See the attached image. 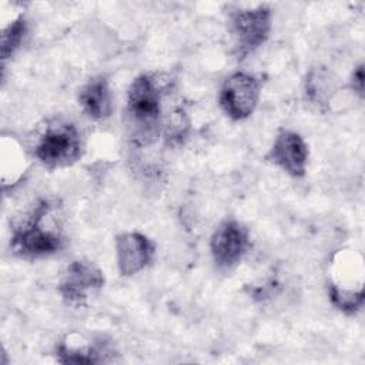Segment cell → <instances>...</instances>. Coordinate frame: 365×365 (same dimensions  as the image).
<instances>
[{
    "mask_svg": "<svg viewBox=\"0 0 365 365\" xmlns=\"http://www.w3.org/2000/svg\"><path fill=\"white\" fill-rule=\"evenodd\" d=\"M163 90L160 81L150 74L138 76L128 88L124 115L130 137L140 145L150 144L163 131Z\"/></svg>",
    "mask_w": 365,
    "mask_h": 365,
    "instance_id": "1",
    "label": "cell"
},
{
    "mask_svg": "<svg viewBox=\"0 0 365 365\" xmlns=\"http://www.w3.org/2000/svg\"><path fill=\"white\" fill-rule=\"evenodd\" d=\"M53 204L47 200H41L33 210L29 220L19 225L11 238L13 251L23 258H40L58 252L64 240L61 234L54 228H44L43 218L48 212Z\"/></svg>",
    "mask_w": 365,
    "mask_h": 365,
    "instance_id": "2",
    "label": "cell"
},
{
    "mask_svg": "<svg viewBox=\"0 0 365 365\" xmlns=\"http://www.w3.org/2000/svg\"><path fill=\"white\" fill-rule=\"evenodd\" d=\"M80 133L74 124L56 121L37 140L34 155L47 168H61L76 163L83 151Z\"/></svg>",
    "mask_w": 365,
    "mask_h": 365,
    "instance_id": "3",
    "label": "cell"
},
{
    "mask_svg": "<svg viewBox=\"0 0 365 365\" xmlns=\"http://www.w3.org/2000/svg\"><path fill=\"white\" fill-rule=\"evenodd\" d=\"M271 30V9L259 4L251 9H240L231 14V31L240 58L257 50L265 43Z\"/></svg>",
    "mask_w": 365,
    "mask_h": 365,
    "instance_id": "4",
    "label": "cell"
},
{
    "mask_svg": "<svg viewBox=\"0 0 365 365\" xmlns=\"http://www.w3.org/2000/svg\"><path fill=\"white\" fill-rule=\"evenodd\" d=\"M259 98V81L248 73H234L222 84L220 104L232 120L248 118Z\"/></svg>",
    "mask_w": 365,
    "mask_h": 365,
    "instance_id": "5",
    "label": "cell"
},
{
    "mask_svg": "<svg viewBox=\"0 0 365 365\" xmlns=\"http://www.w3.org/2000/svg\"><path fill=\"white\" fill-rule=\"evenodd\" d=\"M103 285L104 275L97 265L87 259H76L66 268L58 282V292L66 302L81 305Z\"/></svg>",
    "mask_w": 365,
    "mask_h": 365,
    "instance_id": "6",
    "label": "cell"
},
{
    "mask_svg": "<svg viewBox=\"0 0 365 365\" xmlns=\"http://www.w3.org/2000/svg\"><path fill=\"white\" fill-rule=\"evenodd\" d=\"M210 245L215 265L221 269H230L247 254L250 247L248 230L235 220H225L214 231Z\"/></svg>",
    "mask_w": 365,
    "mask_h": 365,
    "instance_id": "7",
    "label": "cell"
},
{
    "mask_svg": "<svg viewBox=\"0 0 365 365\" xmlns=\"http://www.w3.org/2000/svg\"><path fill=\"white\" fill-rule=\"evenodd\" d=\"M153 241L141 232H123L115 240L117 264L124 277L134 275L145 268L154 257Z\"/></svg>",
    "mask_w": 365,
    "mask_h": 365,
    "instance_id": "8",
    "label": "cell"
},
{
    "mask_svg": "<svg viewBox=\"0 0 365 365\" xmlns=\"http://www.w3.org/2000/svg\"><path fill=\"white\" fill-rule=\"evenodd\" d=\"M269 158L289 175L302 177L307 171L308 147L298 133L281 130L271 147Z\"/></svg>",
    "mask_w": 365,
    "mask_h": 365,
    "instance_id": "9",
    "label": "cell"
},
{
    "mask_svg": "<svg viewBox=\"0 0 365 365\" xmlns=\"http://www.w3.org/2000/svg\"><path fill=\"white\" fill-rule=\"evenodd\" d=\"M78 101L84 113L93 120H106L113 113L111 91L107 80L103 77L93 78L83 86L78 94Z\"/></svg>",
    "mask_w": 365,
    "mask_h": 365,
    "instance_id": "10",
    "label": "cell"
},
{
    "mask_svg": "<svg viewBox=\"0 0 365 365\" xmlns=\"http://www.w3.org/2000/svg\"><path fill=\"white\" fill-rule=\"evenodd\" d=\"M329 299L339 311L345 314H355L364 304V289L359 288L358 291L341 288L335 284L329 285Z\"/></svg>",
    "mask_w": 365,
    "mask_h": 365,
    "instance_id": "11",
    "label": "cell"
},
{
    "mask_svg": "<svg viewBox=\"0 0 365 365\" xmlns=\"http://www.w3.org/2000/svg\"><path fill=\"white\" fill-rule=\"evenodd\" d=\"M61 364H97L104 361L101 358L100 346H70L61 344L57 351Z\"/></svg>",
    "mask_w": 365,
    "mask_h": 365,
    "instance_id": "12",
    "label": "cell"
},
{
    "mask_svg": "<svg viewBox=\"0 0 365 365\" xmlns=\"http://www.w3.org/2000/svg\"><path fill=\"white\" fill-rule=\"evenodd\" d=\"M27 30V24L23 16H19L13 23H10L1 34V58L7 60L14 54V51L20 47L24 34Z\"/></svg>",
    "mask_w": 365,
    "mask_h": 365,
    "instance_id": "13",
    "label": "cell"
},
{
    "mask_svg": "<svg viewBox=\"0 0 365 365\" xmlns=\"http://www.w3.org/2000/svg\"><path fill=\"white\" fill-rule=\"evenodd\" d=\"M354 91L359 94V97L364 96V66L359 64L354 73H352V80H351Z\"/></svg>",
    "mask_w": 365,
    "mask_h": 365,
    "instance_id": "14",
    "label": "cell"
}]
</instances>
